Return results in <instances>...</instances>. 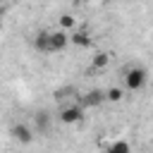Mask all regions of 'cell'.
Wrapping results in <instances>:
<instances>
[{"mask_svg": "<svg viewBox=\"0 0 153 153\" xmlns=\"http://www.w3.org/2000/svg\"><path fill=\"white\" fill-rule=\"evenodd\" d=\"M124 84H127L129 91L143 88V84H146V69L143 67H129L127 74H124Z\"/></svg>", "mask_w": 153, "mask_h": 153, "instance_id": "cell-1", "label": "cell"}, {"mask_svg": "<svg viewBox=\"0 0 153 153\" xmlns=\"http://www.w3.org/2000/svg\"><path fill=\"white\" fill-rule=\"evenodd\" d=\"M69 43V36L67 31H48V53H55V50H65Z\"/></svg>", "mask_w": 153, "mask_h": 153, "instance_id": "cell-2", "label": "cell"}, {"mask_svg": "<svg viewBox=\"0 0 153 153\" xmlns=\"http://www.w3.org/2000/svg\"><path fill=\"white\" fill-rule=\"evenodd\" d=\"M57 120H60L62 124H76V122L81 120V108H79V105H67V108L60 110Z\"/></svg>", "mask_w": 153, "mask_h": 153, "instance_id": "cell-3", "label": "cell"}, {"mask_svg": "<svg viewBox=\"0 0 153 153\" xmlns=\"http://www.w3.org/2000/svg\"><path fill=\"white\" fill-rule=\"evenodd\" d=\"M12 136H14L19 143H31V141H33V131H31L26 124H14V127H12Z\"/></svg>", "mask_w": 153, "mask_h": 153, "instance_id": "cell-4", "label": "cell"}, {"mask_svg": "<svg viewBox=\"0 0 153 153\" xmlns=\"http://www.w3.org/2000/svg\"><path fill=\"white\" fill-rule=\"evenodd\" d=\"M33 122H36V129H38V134H45V131L50 129V115H48L45 110H41V112H36V117H33Z\"/></svg>", "mask_w": 153, "mask_h": 153, "instance_id": "cell-5", "label": "cell"}, {"mask_svg": "<svg viewBox=\"0 0 153 153\" xmlns=\"http://www.w3.org/2000/svg\"><path fill=\"white\" fill-rule=\"evenodd\" d=\"M105 153H131V146H129V141L117 139V141H112V143L108 146V151H105Z\"/></svg>", "mask_w": 153, "mask_h": 153, "instance_id": "cell-6", "label": "cell"}, {"mask_svg": "<svg viewBox=\"0 0 153 153\" xmlns=\"http://www.w3.org/2000/svg\"><path fill=\"white\" fill-rule=\"evenodd\" d=\"M69 43H74V45H81V48H86V45H91V36H88L86 31H74V33L69 36Z\"/></svg>", "mask_w": 153, "mask_h": 153, "instance_id": "cell-7", "label": "cell"}, {"mask_svg": "<svg viewBox=\"0 0 153 153\" xmlns=\"http://www.w3.org/2000/svg\"><path fill=\"white\" fill-rule=\"evenodd\" d=\"M88 105H100L103 100H105V91H100V88H91L88 93H86V98H84Z\"/></svg>", "mask_w": 153, "mask_h": 153, "instance_id": "cell-8", "label": "cell"}, {"mask_svg": "<svg viewBox=\"0 0 153 153\" xmlns=\"http://www.w3.org/2000/svg\"><path fill=\"white\" fill-rule=\"evenodd\" d=\"M108 62H110V55L108 53H96L93 55V69H103V67H108Z\"/></svg>", "mask_w": 153, "mask_h": 153, "instance_id": "cell-9", "label": "cell"}, {"mask_svg": "<svg viewBox=\"0 0 153 153\" xmlns=\"http://www.w3.org/2000/svg\"><path fill=\"white\" fill-rule=\"evenodd\" d=\"M33 45H36L38 50L48 53V31H41V33H36V41H33Z\"/></svg>", "mask_w": 153, "mask_h": 153, "instance_id": "cell-10", "label": "cell"}, {"mask_svg": "<svg viewBox=\"0 0 153 153\" xmlns=\"http://www.w3.org/2000/svg\"><path fill=\"white\" fill-rule=\"evenodd\" d=\"M76 26V19L72 14H62L60 17V31H67V29H74Z\"/></svg>", "mask_w": 153, "mask_h": 153, "instance_id": "cell-11", "label": "cell"}, {"mask_svg": "<svg viewBox=\"0 0 153 153\" xmlns=\"http://www.w3.org/2000/svg\"><path fill=\"white\" fill-rule=\"evenodd\" d=\"M122 98H124V93H122V88H117V86H112V88H108V91H105V100L117 103V100H122Z\"/></svg>", "mask_w": 153, "mask_h": 153, "instance_id": "cell-12", "label": "cell"}, {"mask_svg": "<svg viewBox=\"0 0 153 153\" xmlns=\"http://www.w3.org/2000/svg\"><path fill=\"white\" fill-rule=\"evenodd\" d=\"M2 12H5V7H2V5H0V19H2Z\"/></svg>", "mask_w": 153, "mask_h": 153, "instance_id": "cell-13", "label": "cell"}, {"mask_svg": "<svg viewBox=\"0 0 153 153\" xmlns=\"http://www.w3.org/2000/svg\"><path fill=\"white\" fill-rule=\"evenodd\" d=\"M0 29H2V19H0Z\"/></svg>", "mask_w": 153, "mask_h": 153, "instance_id": "cell-14", "label": "cell"}]
</instances>
